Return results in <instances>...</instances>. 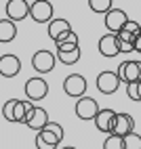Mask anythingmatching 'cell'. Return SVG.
Listing matches in <instances>:
<instances>
[{
  "instance_id": "obj_24",
  "label": "cell",
  "mask_w": 141,
  "mask_h": 149,
  "mask_svg": "<svg viewBox=\"0 0 141 149\" xmlns=\"http://www.w3.org/2000/svg\"><path fill=\"white\" fill-rule=\"evenodd\" d=\"M124 149H141V134L133 132L124 139Z\"/></svg>"
},
{
  "instance_id": "obj_18",
  "label": "cell",
  "mask_w": 141,
  "mask_h": 149,
  "mask_svg": "<svg viewBox=\"0 0 141 149\" xmlns=\"http://www.w3.org/2000/svg\"><path fill=\"white\" fill-rule=\"evenodd\" d=\"M139 34H141V25H139V21H128V23L124 25V29L118 34V38H120V42L135 44V40H137Z\"/></svg>"
},
{
  "instance_id": "obj_29",
  "label": "cell",
  "mask_w": 141,
  "mask_h": 149,
  "mask_svg": "<svg viewBox=\"0 0 141 149\" xmlns=\"http://www.w3.org/2000/svg\"><path fill=\"white\" fill-rule=\"evenodd\" d=\"M63 149H76V147H63Z\"/></svg>"
},
{
  "instance_id": "obj_27",
  "label": "cell",
  "mask_w": 141,
  "mask_h": 149,
  "mask_svg": "<svg viewBox=\"0 0 141 149\" xmlns=\"http://www.w3.org/2000/svg\"><path fill=\"white\" fill-rule=\"evenodd\" d=\"M135 51H137V53H141V34L137 36V40H135Z\"/></svg>"
},
{
  "instance_id": "obj_19",
  "label": "cell",
  "mask_w": 141,
  "mask_h": 149,
  "mask_svg": "<svg viewBox=\"0 0 141 149\" xmlns=\"http://www.w3.org/2000/svg\"><path fill=\"white\" fill-rule=\"evenodd\" d=\"M17 36V25L11 19H0V42H11Z\"/></svg>"
},
{
  "instance_id": "obj_17",
  "label": "cell",
  "mask_w": 141,
  "mask_h": 149,
  "mask_svg": "<svg viewBox=\"0 0 141 149\" xmlns=\"http://www.w3.org/2000/svg\"><path fill=\"white\" fill-rule=\"evenodd\" d=\"M133 132H135V120H133V116H130V113H118L114 134L126 139L128 134H133Z\"/></svg>"
},
{
  "instance_id": "obj_8",
  "label": "cell",
  "mask_w": 141,
  "mask_h": 149,
  "mask_svg": "<svg viewBox=\"0 0 141 149\" xmlns=\"http://www.w3.org/2000/svg\"><path fill=\"white\" fill-rule=\"evenodd\" d=\"M36 136L42 139L46 145H51V147L57 149V145L61 143V139H63V128H61V124H57V122H48L46 128H44V130H40Z\"/></svg>"
},
{
  "instance_id": "obj_5",
  "label": "cell",
  "mask_w": 141,
  "mask_h": 149,
  "mask_svg": "<svg viewBox=\"0 0 141 149\" xmlns=\"http://www.w3.org/2000/svg\"><path fill=\"white\" fill-rule=\"evenodd\" d=\"M25 95L27 101H42V99L48 95V84L42 80V78H29L25 82Z\"/></svg>"
},
{
  "instance_id": "obj_22",
  "label": "cell",
  "mask_w": 141,
  "mask_h": 149,
  "mask_svg": "<svg viewBox=\"0 0 141 149\" xmlns=\"http://www.w3.org/2000/svg\"><path fill=\"white\" fill-rule=\"evenodd\" d=\"M57 59L63 65H74V63L80 61V48L78 51H72V53H57Z\"/></svg>"
},
{
  "instance_id": "obj_28",
  "label": "cell",
  "mask_w": 141,
  "mask_h": 149,
  "mask_svg": "<svg viewBox=\"0 0 141 149\" xmlns=\"http://www.w3.org/2000/svg\"><path fill=\"white\" fill-rule=\"evenodd\" d=\"M139 97H141V82H139Z\"/></svg>"
},
{
  "instance_id": "obj_15",
  "label": "cell",
  "mask_w": 141,
  "mask_h": 149,
  "mask_svg": "<svg viewBox=\"0 0 141 149\" xmlns=\"http://www.w3.org/2000/svg\"><path fill=\"white\" fill-rule=\"evenodd\" d=\"M19 72H21V61H19V57H15L11 53L0 57V74L4 78H13Z\"/></svg>"
},
{
  "instance_id": "obj_3",
  "label": "cell",
  "mask_w": 141,
  "mask_h": 149,
  "mask_svg": "<svg viewBox=\"0 0 141 149\" xmlns=\"http://www.w3.org/2000/svg\"><path fill=\"white\" fill-rule=\"evenodd\" d=\"M118 78H120V82H126V84L141 82V61H124V63H120Z\"/></svg>"
},
{
  "instance_id": "obj_25",
  "label": "cell",
  "mask_w": 141,
  "mask_h": 149,
  "mask_svg": "<svg viewBox=\"0 0 141 149\" xmlns=\"http://www.w3.org/2000/svg\"><path fill=\"white\" fill-rule=\"evenodd\" d=\"M126 95H128V99H133V101H141V97H139V82L137 84H126Z\"/></svg>"
},
{
  "instance_id": "obj_10",
  "label": "cell",
  "mask_w": 141,
  "mask_h": 149,
  "mask_svg": "<svg viewBox=\"0 0 141 149\" xmlns=\"http://www.w3.org/2000/svg\"><path fill=\"white\" fill-rule=\"evenodd\" d=\"M126 23H128V17H126L124 11H120V8H112V11L105 15V27L109 29V34H120Z\"/></svg>"
},
{
  "instance_id": "obj_16",
  "label": "cell",
  "mask_w": 141,
  "mask_h": 149,
  "mask_svg": "<svg viewBox=\"0 0 141 149\" xmlns=\"http://www.w3.org/2000/svg\"><path fill=\"white\" fill-rule=\"evenodd\" d=\"M25 124L32 128V130H38V132L44 130L46 124H48V113H46V109H42V107H34L32 111L27 113Z\"/></svg>"
},
{
  "instance_id": "obj_11",
  "label": "cell",
  "mask_w": 141,
  "mask_h": 149,
  "mask_svg": "<svg viewBox=\"0 0 141 149\" xmlns=\"http://www.w3.org/2000/svg\"><path fill=\"white\" fill-rule=\"evenodd\" d=\"M32 67L40 74H48L55 67V55L51 51H38L32 57Z\"/></svg>"
},
{
  "instance_id": "obj_14",
  "label": "cell",
  "mask_w": 141,
  "mask_h": 149,
  "mask_svg": "<svg viewBox=\"0 0 141 149\" xmlns=\"http://www.w3.org/2000/svg\"><path fill=\"white\" fill-rule=\"evenodd\" d=\"M6 15L11 21H21V19H25L29 15V2H25V0H8Z\"/></svg>"
},
{
  "instance_id": "obj_2",
  "label": "cell",
  "mask_w": 141,
  "mask_h": 149,
  "mask_svg": "<svg viewBox=\"0 0 141 149\" xmlns=\"http://www.w3.org/2000/svg\"><path fill=\"white\" fill-rule=\"evenodd\" d=\"M63 91L67 97H76V99H82L86 97V80H84V76H80V74H69L65 80H63Z\"/></svg>"
},
{
  "instance_id": "obj_20",
  "label": "cell",
  "mask_w": 141,
  "mask_h": 149,
  "mask_svg": "<svg viewBox=\"0 0 141 149\" xmlns=\"http://www.w3.org/2000/svg\"><path fill=\"white\" fill-rule=\"evenodd\" d=\"M72 51H78V36L72 32L63 42L57 44V53H72Z\"/></svg>"
},
{
  "instance_id": "obj_7",
  "label": "cell",
  "mask_w": 141,
  "mask_h": 149,
  "mask_svg": "<svg viewBox=\"0 0 141 149\" xmlns=\"http://www.w3.org/2000/svg\"><path fill=\"white\" fill-rule=\"evenodd\" d=\"M29 17L34 19L36 23H51V17H53V4L51 2H29Z\"/></svg>"
},
{
  "instance_id": "obj_6",
  "label": "cell",
  "mask_w": 141,
  "mask_h": 149,
  "mask_svg": "<svg viewBox=\"0 0 141 149\" xmlns=\"http://www.w3.org/2000/svg\"><path fill=\"white\" fill-rule=\"evenodd\" d=\"M116 118H118V113L114 111V109H109V107L101 109V111H99V116L95 118V126H97V130L105 132L107 136H109V134H114V128H116Z\"/></svg>"
},
{
  "instance_id": "obj_4",
  "label": "cell",
  "mask_w": 141,
  "mask_h": 149,
  "mask_svg": "<svg viewBox=\"0 0 141 149\" xmlns=\"http://www.w3.org/2000/svg\"><path fill=\"white\" fill-rule=\"evenodd\" d=\"M99 105L93 97H82L76 101V116L80 118V120H95V118L99 116Z\"/></svg>"
},
{
  "instance_id": "obj_26",
  "label": "cell",
  "mask_w": 141,
  "mask_h": 149,
  "mask_svg": "<svg viewBox=\"0 0 141 149\" xmlns=\"http://www.w3.org/2000/svg\"><path fill=\"white\" fill-rule=\"evenodd\" d=\"M34 141H36V149H55V147H51V145H46L44 141H42V139H34Z\"/></svg>"
},
{
  "instance_id": "obj_21",
  "label": "cell",
  "mask_w": 141,
  "mask_h": 149,
  "mask_svg": "<svg viewBox=\"0 0 141 149\" xmlns=\"http://www.w3.org/2000/svg\"><path fill=\"white\" fill-rule=\"evenodd\" d=\"M88 6H90V11H93V13H109V11H112V0H88V2H86Z\"/></svg>"
},
{
  "instance_id": "obj_13",
  "label": "cell",
  "mask_w": 141,
  "mask_h": 149,
  "mask_svg": "<svg viewBox=\"0 0 141 149\" xmlns=\"http://www.w3.org/2000/svg\"><path fill=\"white\" fill-rule=\"evenodd\" d=\"M99 53L103 57H116L120 55V38L118 34H105L99 40Z\"/></svg>"
},
{
  "instance_id": "obj_9",
  "label": "cell",
  "mask_w": 141,
  "mask_h": 149,
  "mask_svg": "<svg viewBox=\"0 0 141 149\" xmlns=\"http://www.w3.org/2000/svg\"><path fill=\"white\" fill-rule=\"evenodd\" d=\"M120 86V78L116 72H101L97 76V91L103 95H112L118 91Z\"/></svg>"
},
{
  "instance_id": "obj_12",
  "label": "cell",
  "mask_w": 141,
  "mask_h": 149,
  "mask_svg": "<svg viewBox=\"0 0 141 149\" xmlns=\"http://www.w3.org/2000/svg\"><path fill=\"white\" fill-rule=\"evenodd\" d=\"M69 34H72V25H69V21H65V19H53V21L48 23V36H51V40H55L57 44L63 42Z\"/></svg>"
},
{
  "instance_id": "obj_1",
  "label": "cell",
  "mask_w": 141,
  "mask_h": 149,
  "mask_svg": "<svg viewBox=\"0 0 141 149\" xmlns=\"http://www.w3.org/2000/svg\"><path fill=\"white\" fill-rule=\"evenodd\" d=\"M34 109L32 101H19V99H8L2 107V116L8 122H17V124H25L27 113Z\"/></svg>"
},
{
  "instance_id": "obj_23",
  "label": "cell",
  "mask_w": 141,
  "mask_h": 149,
  "mask_svg": "<svg viewBox=\"0 0 141 149\" xmlns=\"http://www.w3.org/2000/svg\"><path fill=\"white\" fill-rule=\"evenodd\" d=\"M103 149H124V139L116 136V134H109L103 141Z\"/></svg>"
}]
</instances>
